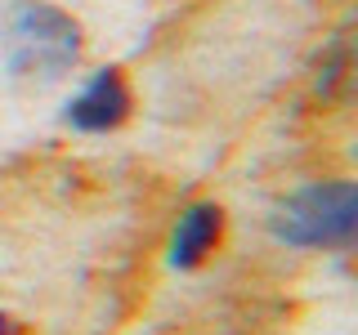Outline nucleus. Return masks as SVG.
Returning <instances> with one entry per match:
<instances>
[{
    "mask_svg": "<svg viewBox=\"0 0 358 335\" xmlns=\"http://www.w3.org/2000/svg\"><path fill=\"white\" fill-rule=\"evenodd\" d=\"M0 335H9V318H5V313H0Z\"/></svg>",
    "mask_w": 358,
    "mask_h": 335,
    "instance_id": "nucleus-6",
    "label": "nucleus"
},
{
    "mask_svg": "<svg viewBox=\"0 0 358 335\" xmlns=\"http://www.w3.org/2000/svg\"><path fill=\"white\" fill-rule=\"evenodd\" d=\"M268 232L287 246H358V184H309L268 215Z\"/></svg>",
    "mask_w": 358,
    "mask_h": 335,
    "instance_id": "nucleus-2",
    "label": "nucleus"
},
{
    "mask_svg": "<svg viewBox=\"0 0 358 335\" xmlns=\"http://www.w3.org/2000/svg\"><path fill=\"white\" fill-rule=\"evenodd\" d=\"M0 54L18 81H59L81 59V27L45 0H18L0 22Z\"/></svg>",
    "mask_w": 358,
    "mask_h": 335,
    "instance_id": "nucleus-1",
    "label": "nucleus"
},
{
    "mask_svg": "<svg viewBox=\"0 0 358 335\" xmlns=\"http://www.w3.org/2000/svg\"><path fill=\"white\" fill-rule=\"evenodd\" d=\"M130 117V85L117 67H103L81 85V94L67 103V126L81 134H108Z\"/></svg>",
    "mask_w": 358,
    "mask_h": 335,
    "instance_id": "nucleus-3",
    "label": "nucleus"
},
{
    "mask_svg": "<svg viewBox=\"0 0 358 335\" xmlns=\"http://www.w3.org/2000/svg\"><path fill=\"white\" fill-rule=\"evenodd\" d=\"M220 232H224V210L215 206V201H193V206L179 215V223H175L171 264L175 268H197L220 246Z\"/></svg>",
    "mask_w": 358,
    "mask_h": 335,
    "instance_id": "nucleus-4",
    "label": "nucleus"
},
{
    "mask_svg": "<svg viewBox=\"0 0 358 335\" xmlns=\"http://www.w3.org/2000/svg\"><path fill=\"white\" fill-rule=\"evenodd\" d=\"M318 94L327 98H358V31H345L327 50L318 72Z\"/></svg>",
    "mask_w": 358,
    "mask_h": 335,
    "instance_id": "nucleus-5",
    "label": "nucleus"
}]
</instances>
